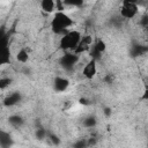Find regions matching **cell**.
<instances>
[{
  "label": "cell",
  "instance_id": "obj_24",
  "mask_svg": "<svg viewBox=\"0 0 148 148\" xmlns=\"http://www.w3.org/2000/svg\"><path fill=\"white\" fill-rule=\"evenodd\" d=\"M96 142H97V139H96V138H90V139H88V140H87V145H88V147L95 146V145H96Z\"/></svg>",
  "mask_w": 148,
  "mask_h": 148
},
{
  "label": "cell",
  "instance_id": "obj_16",
  "mask_svg": "<svg viewBox=\"0 0 148 148\" xmlns=\"http://www.w3.org/2000/svg\"><path fill=\"white\" fill-rule=\"evenodd\" d=\"M95 49L99 52V53H103L105 50H106V44H105V42L104 40H102V39H99V40H97L96 43H95Z\"/></svg>",
  "mask_w": 148,
  "mask_h": 148
},
{
  "label": "cell",
  "instance_id": "obj_14",
  "mask_svg": "<svg viewBox=\"0 0 148 148\" xmlns=\"http://www.w3.org/2000/svg\"><path fill=\"white\" fill-rule=\"evenodd\" d=\"M9 56H10L9 47H8V46L1 47V64H2V65L9 62Z\"/></svg>",
  "mask_w": 148,
  "mask_h": 148
},
{
  "label": "cell",
  "instance_id": "obj_5",
  "mask_svg": "<svg viewBox=\"0 0 148 148\" xmlns=\"http://www.w3.org/2000/svg\"><path fill=\"white\" fill-rule=\"evenodd\" d=\"M79 60V56L75 53H65V56L61 57L60 64L65 68H72Z\"/></svg>",
  "mask_w": 148,
  "mask_h": 148
},
{
  "label": "cell",
  "instance_id": "obj_9",
  "mask_svg": "<svg viewBox=\"0 0 148 148\" xmlns=\"http://www.w3.org/2000/svg\"><path fill=\"white\" fill-rule=\"evenodd\" d=\"M12 145H13V139L10 138L9 133L1 131L0 132V146H1V148H10Z\"/></svg>",
  "mask_w": 148,
  "mask_h": 148
},
{
  "label": "cell",
  "instance_id": "obj_23",
  "mask_svg": "<svg viewBox=\"0 0 148 148\" xmlns=\"http://www.w3.org/2000/svg\"><path fill=\"white\" fill-rule=\"evenodd\" d=\"M140 24H141L142 27H145V28H148V14H146V15H143V16L141 17Z\"/></svg>",
  "mask_w": 148,
  "mask_h": 148
},
{
  "label": "cell",
  "instance_id": "obj_27",
  "mask_svg": "<svg viewBox=\"0 0 148 148\" xmlns=\"http://www.w3.org/2000/svg\"><path fill=\"white\" fill-rule=\"evenodd\" d=\"M104 114H105L106 117H110V116H111V109H110V108H105V109H104Z\"/></svg>",
  "mask_w": 148,
  "mask_h": 148
},
{
  "label": "cell",
  "instance_id": "obj_25",
  "mask_svg": "<svg viewBox=\"0 0 148 148\" xmlns=\"http://www.w3.org/2000/svg\"><path fill=\"white\" fill-rule=\"evenodd\" d=\"M141 99H142V101H148V87H146L143 94L141 95Z\"/></svg>",
  "mask_w": 148,
  "mask_h": 148
},
{
  "label": "cell",
  "instance_id": "obj_28",
  "mask_svg": "<svg viewBox=\"0 0 148 148\" xmlns=\"http://www.w3.org/2000/svg\"><path fill=\"white\" fill-rule=\"evenodd\" d=\"M105 81H106V82H109V83H111V81H112V77H111V75H108V76L105 77Z\"/></svg>",
  "mask_w": 148,
  "mask_h": 148
},
{
  "label": "cell",
  "instance_id": "obj_6",
  "mask_svg": "<svg viewBox=\"0 0 148 148\" xmlns=\"http://www.w3.org/2000/svg\"><path fill=\"white\" fill-rule=\"evenodd\" d=\"M96 72H97V68H96V60L91 59V60L84 66L82 74H83L84 77H87V79L90 80V79H92V77L95 76Z\"/></svg>",
  "mask_w": 148,
  "mask_h": 148
},
{
  "label": "cell",
  "instance_id": "obj_12",
  "mask_svg": "<svg viewBox=\"0 0 148 148\" xmlns=\"http://www.w3.org/2000/svg\"><path fill=\"white\" fill-rule=\"evenodd\" d=\"M146 52H148V47L142 46V45H135L132 47V56L136 57V56H142Z\"/></svg>",
  "mask_w": 148,
  "mask_h": 148
},
{
  "label": "cell",
  "instance_id": "obj_15",
  "mask_svg": "<svg viewBox=\"0 0 148 148\" xmlns=\"http://www.w3.org/2000/svg\"><path fill=\"white\" fill-rule=\"evenodd\" d=\"M96 118L95 117H92V116H90V117H87L84 120H83V125L86 126V127H89V128H91V127H94L95 125H96Z\"/></svg>",
  "mask_w": 148,
  "mask_h": 148
},
{
  "label": "cell",
  "instance_id": "obj_21",
  "mask_svg": "<svg viewBox=\"0 0 148 148\" xmlns=\"http://www.w3.org/2000/svg\"><path fill=\"white\" fill-rule=\"evenodd\" d=\"M47 138L51 140V142H52L53 145H56V146L60 145V139H59V136H57V135H54V134H51V133H49Z\"/></svg>",
  "mask_w": 148,
  "mask_h": 148
},
{
  "label": "cell",
  "instance_id": "obj_2",
  "mask_svg": "<svg viewBox=\"0 0 148 148\" xmlns=\"http://www.w3.org/2000/svg\"><path fill=\"white\" fill-rule=\"evenodd\" d=\"M81 34L76 30L69 31L67 35L62 36L60 39V49L61 50H71L74 52V50L77 47L79 43L81 42Z\"/></svg>",
  "mask_w": 148,
  "mask_h": 148
},
{
  "label": "cell",
  "instance_id": "obj_7",
  "mask_svg": "<svg viewBox=\"0 0 148 148\" xmlns=\"http://www.w3.org/2000/svg\"><path fill=\"white\" fill-rule=\"evenodd\" d=\"M69 86V81L65 77H60V76H57L53 81V88L56 91L58 92H61V91H65Z\"/></svg>",
  "mask_w": 148,
  "mask_h": 148
},
{
  "label": "cell",
  "instance_id": "obj_26",
  "mask_svg": "<svg viewBox=\"0 0 148 148\" xmlns=\"http://www.w3.org/2000/svg\"><path fill=\"white\" fill-rule=\"evenodd\" d=\"M79 103H80V104H83V105H89V104H90V102H89L87 98H83V97H81V98L79 99Z\"/></svg>",
  "mask_w": 148,
  "mask_h": 148
},
{
  "label": "cell",
  "instance_id": "obj_22",
  "mask_svg": "<svg viewBox=\"0 0 148 148\" xmlns=\"http://www.w3.org/2000/svg\"><path fill=\"white\" fill-rule=\"evenodd\" d=\"M56 9L58 12H62L65 9V3L64 1H60V0H56Z\"/></svg>",
  "mask_w": 148,
  "mask_h": 148
},
{
  "label": "cell",
  "instance_id": "obj_1",
  "mask_svg": "<svg viewBox=\"0 0 148 148\" xmlns=\"http://www.w3.org/2000/svg\"><path fill=\"white\" fill-rule=\"evenodd\" d=\"M73 24H74V22L68 15H66L62 12H57L51 22V28L54 34L65 36L69 32V31H67V28Z\"/></svg>",
  "mask_w": 148,
  "mask_h": 148
},
{
  "label": "cell",
  "instance_id": "obj_13",
  "mask_svg": "<svg viewBox=\"0 0 148 148\" xmlns=\"http://www.w3.org/2000/svg\"><path fill=\"white\" fill-rule=\"evenodd\" d=\"M16 59H17V61H20V62L25 64V62L29 60V54H28V52H27L24 49H21V50L17 52V54H16Z\"/></svg>",
  "mask_w": 148,
  "mask_h": 148
},
{
  "label": "cell",
  "instance_id": "obj_20",
  "mask_svg": "<svg viewBox=\"0 0 148 148\" xmlns=\"http://www.w3.org/2000/svg\"><path fill=\"white\" fill-rule=\"evenodd\" d=\"M10 83H12V79H9V77H2V79H0V89H5Z\"/></svg>",
  "mask_w": 148,
  "mask_h": 148
},
{
  "label": "cell",
  "instance_id": "obj_8",
  "mask_svg": "<svg viewBox=\"0 0 148 148\" xmlns=\"http://www.w3.org/2000/svg\"><path fill=\"white\" fill-rule=\"evenodd\" d=\"M20 101H21V94L20 92H13L5 98L3 105L5 106H13V105L17 104Z\"/></svg>",
  "mask_w": 148,
  "mask_h": 148
},
{
  "label": "cell",
  "instance_id": "obj_29",
  "mask_svg": "<svg viewBox=\"0 0 148 148\" xmlns=\"http://www.w3.org/2000/svg\"><path fill=\"white\" fill-rule=\"evenodd\" d=\"M147 148H148V143H147Z\"/></svg>",
  "mask_w": 148,
  "mask_h": 148
},
{
  "label": "cell",
  "instance_id": "obj_17",
  "mask_svg": "<svg viewBox=\"0 0 148 148\" xmlns=\"http://www.w3.org/2000/svg\"><path fill=\"white\" fill-rule=\"evenodd\" d=\"M49 135V133L44 130V128H38L37 131H36V136H37V139H39V140H43V139H45L46 136Z\"/></svg>",
  "mask_w": 148,
  "mask_h": 148
},
{
  "label": "cell",
  "instance_id": "obj_11",
  "mask_svg": "<svg viewBox=\"0 0 148 148\" xmlns=\"http://www.w3.org/2000/svg\"><path fill=\"white\" fill-rule=\"evenodd\" d=\"M8 121H9V124H10L12 126H14V127H20V126H22L23 123H24L23 118H22L21 116H18V114H13V116H10V117L8 118Z\"/></svg>",
  "mask_w": 148,
  "mask_h": 148
},
{
  "label": "cell",
  "instance_id": "obj_30",
  "mask_svg": "<svg viewBox=\"0 0 148 148\" xmlns=\"http://www.w3.org/2000/svg\"><path fill=\"white\" fill-rule=\"evenodd\" d=\"M147 30H148V28H147Z\"/></svg>",
  "mask_w": 148,
  "mask_h": 148
},
{
  "label": "cell",
  "instance_id": "obj_3",
  "mask_svg": "<svg viewBox=\"0 0 148 148\" xmlns=\"http://www.w3.org/2000/svg\"><path fill=\"white\" fill-rule=\"evenodd\" d=\"M138 5L134 1L124 0L120 8V15L125 18H133L138 14Z\"/></svg>",
  "mask_w": 148,
  "mask_h": 148
},
{
  "label": "cell",
  "instance_id": "obj_4",
  "mask_svg": "<svg viewBox=\"0 0 148 148\" xmlns=\"http://www.w3.org/2000/svg\"><path fill=\"white\" fill-rule=\"evenodd\" d=\"M91 44H92V37L89 36V35H87V36H84V37L81 38V42L79 43L77 47L74 50L73 53H75V54L79 56V54H81V53H83L86 51H89L90 47H91Z\"/></svg>",
  "mask_w": 148,
  "mask_h": 148
},
{
  "label": "cell",
  "instance_id": "obj_10",
  "mask_svg": "<svg viewBox=\"0 0 148 148\" xmlns=\"http://www.w3.org/2000/svg\"><path fill=\"white\" fill-rule=\"evenodd\" d=\"M40 7L46 13H52L56 8V2L53 0H43L40 2Z\"/></svg>",
  "mask_w": 148,
  "mask_h": 148
},
{
  "label": "cell",
  "instance_id": "obj_18",
  "mask_svg": "<svg viewBox=\"0 0 148 148\" xmlns=\"http://www.w3.org/2000/svg\"><path fill=\"white\" fill-rule=\"evenodd\" d=\"M89 51H90L91 59H94V60H98V59L101 58V54H102V53H99V52H98V51L95 49V46H94V45L90 47V50H89Z\"/></svg>",
  "mask_w": 148,
  "mask_h": 148
},
{
  "label": "cell",
  "instance_id": "obj_19",
  "mask_svg": "<svg viewBox=\"0 0 148 148\" xmlns=\"http://www.w3.org/2000/svg\"><path fill=\"white\" fill-rule=\"evenodd\" d=\"M73 148H88L87 140H84V139L77 140V141H76V142L73 145Z\"/></svg>",
  "mask_w": 148,
  "mask_h": 148
}]
</instances>
